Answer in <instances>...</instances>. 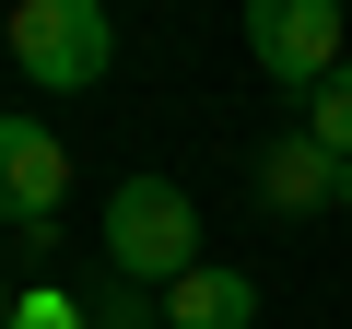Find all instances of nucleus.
Returning a JSON list of instances; mask_svg holds the SVG:
<instances>
[{
  "label": "nucleus",
  "mask_w": 352,
  "mask_h": 329,
  "mask_svg": "<svg viewBox=\"0 0 352 329\" xmlns=\"http://www.w3.org/2000/svg\"><path fill=\"white\" fill-rule=\"evenodd\" d=\"M106 270L118 282H176V270H200V200L176 189V177H118L106 189Z\"/></svg>",
  "instance_id": "f257e3e1"
},
{
  "label": "nucleus",
  "mask_w": 352,
  "mask_h": 329,
  "mask_svg": "<svg viewBox=\"0 0 352 329\" xmlns=\"http://www.w3.org/2000/svg\"><path fill=\"white\" fill-rule=\"evenodd\" d=\"M0 36H12V59H24L36 94H94V83L118 71V24H106V0H24Z\"/></svg>",
  "instance_id": "f03ea898"
},
{
  "label": "nucleus",
  "mask_w": 352,
  "mask_h": 329,
  "mask_svg": "<svg viewBox=\"0 0 352 329\" xmlns=\"http://www.w3.org/2000/svg\"><path fill=\"white\" fill-rule=\"evenodd\" d=\"M247 59H258L270 83L317 94V83L352 59V36H340V0H247Z\"/></svg>",
  "instance_id": "7ed1b4c3"
},
{
  "label": "nucleus",
  "mask_w": 352,
  "mask_h": 329,
  "mask_svg": "<svg viewBox=\"0 0 352 329\" xmlns=\"http://www.w3.org/2000/svg\"><path fill=\"white\" fill-rule=\"evenodd\" d=\"M59 189H71V153H59V129H36V118H0V224H59Z\"/></svg>",
  "instance_id": "20e7f679"
},
{
  "label": "nucleus",
  "mask_w": 352,
  "mask_h": 329,
  "mask_svg": "<svg viewBox=\"0 0 352 329\" xmlns=\"http://www.w3.org/2000/svg\"><path fill=\"white\" fill-rule=\"evenodd\" d=\"M317 200H340V153H329V141H305V129H294V141H270V153H258V212H282V224H294V212H317Z\"/></svg>",
  "instance_id": "39448f33"
},
{
  "label": "nucleus",
  "mask_w": 352,
  "mask_h": 329,
  "mask_svg": "<svg viewBox=\"0 0 352 329\" xmlns=\"http://www.w3.org/2000/svg\"><path fill=\"white\" fill-rule=\"evenodd\" d=\"M164 329H258V282L200 259V270H176L164 282Z\"/></svg>",
  "instance_id": "423d86ee"
},
{
  "label": "nucleus",
  "mask_w": 352,
  "mask_h": 329,
  "mask_svg": "<svg viewBox=\"0 0 352 329\" xmlns=\"http://www.w3.org/2000/svg\"><path fill=\"white\" fill-rule=\"evenodd\" d=\"M305 141H329V153H352V59L305 94Z\"/></svg>",
  "instance_id": "0eeeda50"
},
{
  "label": "nucleus",
  "mask_w": 352,
  "mask_h": 329,
  "mask_svg": "<svg viewBox=\"0 0 352 329\" xmlns=\"http://www.w3.org/2000/svg\"><path fill=\"white\" fill-rule=\"evenodd\" d=\"M82 329H164V294L118 282V294H94V306H82Z\"/></svg>",
  "instance_id": "6e6552de"
},
{
  "label": "nucleus",
  "mask_w": 352,
  "mask_h": 329,
  "mask_svg": "<svg viewBox=\"0 0 352 329\" xmlns=\"http://www.w3.org/2000/svg\"><path fill=\"white\" fill-rule=\"evenodd\" d=\"M12 329H82V306H59V294H24V306H12Z\"/></svg>",
  "instance_id": "1a4fd4ad"
},
{
  "label": "nucleus",
  "mask_w": 352,
  "mask_h": 329,
  "mask_svg": "<svg viewBox=\"0 0 352 329\" xmlns=\"http://www.w3.org/2000/svg\"><path fill=\"white\" fill-rule=\"evenodd\" d=\"M340 212H352V153H340Z\"/></svg>",
  "instance_id": "9d476101"
},
{
  "label": "nucleus",
  "mask_w": 352,
  "mask_h": 329,
  "mask_svg": "<svg viewBox=\"0 0 352 329\" xmlns=\"http://www.w3.org/2000/svg\"><path fill=\"white\" fill-rule=\"evenodd\" d=\"M0 329H12V294H0Z\"/></svg>",
  "instance_id": "9b49d317"
}]
</instances>
